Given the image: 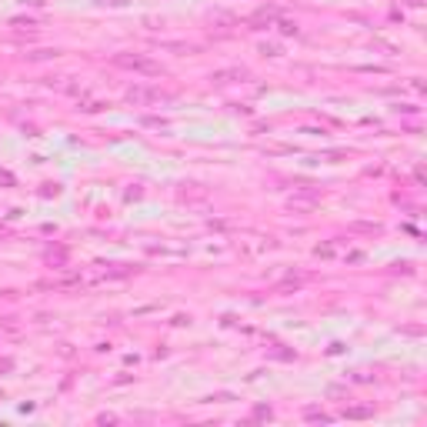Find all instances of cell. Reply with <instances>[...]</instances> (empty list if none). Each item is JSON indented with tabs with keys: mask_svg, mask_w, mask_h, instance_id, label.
Instances as JSON below:
<instances>
[{
	"mask_svg": "<svg viewBox=\"0 0 427 427\" xmlns=\"http://www.w3.org/2000/svg\"><path fill=\"white\" fill-rule=\"evenodd\" d=\"M117 64H121V67H140V70H153V64L137 60V57H117Z\"/></svg>",
	"mask_w": 427,
	"mask_h": 427,
	"instance_id": "cell-1",
	"label": "cell"
}]
</instances>
